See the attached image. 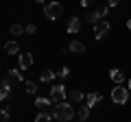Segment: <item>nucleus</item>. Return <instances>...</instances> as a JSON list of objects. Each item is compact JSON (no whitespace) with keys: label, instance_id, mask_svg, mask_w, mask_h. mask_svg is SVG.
I'll use <instances>...</instances> for the list:
<instances>
[{"label":"nucleus","instance_id":"f257e3e1","mask_svg":"<svg viewBox=\"0 0 131 122\" xmlns=\"http://www.w3.org/2000/svg\"><path fill=\"white\" fill-rule=\"evenodd\" d=\"M52 118L57 122H70L74 118V107L70 103H59L52 107Z\"/></svg>","mask_w":131,"mask_h":122},{"label":"nucleus","instance_id":"f03ea898","mask_svg":"<svg viewBox=\"0 0 131 122\" xmlns=\"http://www.w3.org/2000/svg\"><path fill=\"white\" fill-rule=\"evenodd\" d=\"M112 100L116 105H127V100H129V87L116 85V87L112 89Z\"/></svg>","mask_w":131,"mask_h":122},{"label":"nucleus","instance_id":"7ed1b4c3","mask_svg":"<svg viewBox=\"0 0 131 122\" xmlns=\"http://www.w3.org/2000/svg\"><path fill=\"white\" fill-rule=\"evenodd\" d=\"M61 13H63V7L59 5V2H48L46 7H44V15H46L48 20H59L61 18Z\"/></svg>","mask_w":131,"mask_h":122},{"label":"nucleus","instance_id":"20e7f679","mask_svg":"<svg viewBox=\"0 0 131 122\" xmlns=\"http://www.w3.org/2000/svg\"><path fill=\"white\" fill-rule=\"evenodd\" d=\"M66 96H68L66 85H52V87H50V96H48V98H50L55 105H59V103H66Z\"/></svg>","mask_w":131,"mask_h":122},{"label":"nucleus","instance_id":"39448f33","mask_svg":"<svg viewBox=\"0 0 131 122\" xmlns=\"http://www.w3.org/2000/svg\"><path fill=\"white\" fill-rule=\"evenodd\" d=\"M109 31H112V26H109L107 20H101L98 24H94V37H96V39H103Z\"/></svg>","mask_w":131,"mask_h":122},{"label":"nucleus","instance_id":"423d86ee","mask_svg":"<svg viewBox=\"0 0 131 122\" xmlns=\"http://www.w3.org/2000/svg\"><path fill=\"white\" fill-rule=\"evenodd\" d=\"M18 66H20V70H28L33 66V55L31 52H20L18 55Z\"/></svg>","mask_w":131,"mask_h":122},{"label":"nucleus","instance_id":"0eeeda50","mask_svg":"<svg viewBox=\"0 0 131 122\" xmlns=\"http://www.w3.org/2000/svg\"><path fill=\"white\" fill-rule=\"evenodd\" d=\"M5 83H9V85H18V83H22V72L20 70H9L5 74Z\"/></svg>","mask_w":131,"mask_h":122},{"label":"nucleus","instance_id":"6e6552de","mask_svg":"<svg viewBox=\"0 0 131 122\" xmlns=\"http://www.w3.org/2000/svg\"><path fill=\"white\" fill-rule=\"evenodd\" d=\"M101 100H103V94H98V92H90V94L85 96V105H88L90 109H92V107H96V105L101 103Z\"/></svg>","mask_w":131,"mask_h":122},{"label":"nucleus","instance_id":"1a4fd4ad","mask_svg":"<svg viewBox=\"0 0 131 122\" xmlns=\"http://www.w3.org/2000/svg\"><path fill=\"white\" fill-rule=\"evenodd\" d=\"M66 31H68V33L70 35H77L81 31V18H70V22H68V26H66Z\"/></svg>","mask_w":131,"mask_h":122},{"label":"nucleus","instance_id":"9d476101","mask_svg":"<svg viewBox=\"0 0 131 122\" xmlns=\"http://www.w3.org/2000/svg\"><path fill=\"white\" fill-rule=\"evenodd\" d=\"M68 50L74 52V55H83V52H85V44L79 42V39H72V42L68 44Z\"/></svg>","mask_w":131,"mask_h":122},{"label":"nucleus","instance_id":"9b49d317","mask_svg":"<svg viewBox=\"0 0 131 122\" xmlns=\"http://www.w3.org/2000/svg\"><path fill=\"white\" fill-rule=\"evenodd\" d=\"M109 79H112L116 85H122V81H125V74H122L120 70H116V68H114V70H109Z\"/></svg>","mask_w":131,"mask_h":122},{"label":"nucleus","instance_id":"f8f14e48","mask_svg":"<svg viewBox=\"0 0 131 122\" xmlns=\"http://www.w3.org/2000/svg\"><path fill=\"white\" fill-rule=\"evenodd\" d=\"M35 105H37L39 111H46V109L50 107V105H55V103H52L50 98H37V100H35Z\"/></svg>","mask_w":131,"mask_h":122},{"label":"nucleus","instance_id":"ddd939ff","mask_svg":"<svg viewBox=\"0 0 131 122\" xmlns=\"http://www.w3.org/2000/svg\"><path fill=\"white\" fill-rule=\"evenodd\" d=\"M9 96H11V85L2 81V85H0V100H7Z\"/></svg>","mask_w":131,"mask_h":122},{"label":"nucleus","instance_id":"4468645a","mask_svg":"<svg viewBox=\"0 0 131 122\" xmlns=\"http://www.w3.org/2000/svg\"><path fill=\"white\" fill-rule=\"evenodd\" d=\"M68 98H70V103H81L85 96H83V92H79V89H72L70 94H68Z\"/></svg>","mask_w":131,"mask_h":122},{"label":"nucleus","instance_id":"2eb2a0df","mask_svg":"<svg viewBox=\"0 0 131 122\" xmlns=\"http://www.w3.org/2000/svg\"><path fill=\"white\" fill-rule=\"evenodd\" d=\"M85 18H88L90 24H98L101 20H103V15H101V11H92V13H88Z\"/></svg>","mask_w":131,"mask_h":122},{"label":"nucleus","instance_id":"dca6fc26","mask_svg":"<svg viewBox=\"0 0 131 122\" xmlns=\"http://www.w3.org/2000/svg\"><path fill=\"white\" fill-rule=\"evenodd\" d=\"M5 50L9 52V55H15V52H20V46H18V42H7L5 44Z\"/></svg>","mask_w":131,"mask_h":122},{"label":"nucleus","instance_id":"f3484780","mask_svg":"<svg viewBox=\"0 0 131 122\" xmlns=\"http://www.w3.org/2000/svg\"><path fill=\"white\" fill-rule=\"evenodd\" d=\"M9 33L11 35H22V33H26V26H22V24H11Z\"/></svg>","mask_w":131,"mask_h":122},{"label":"nucleus","instance_id":"a211bd4d","mask_svg":"<svg viewBox=\"0 0 131 122\" xmlns=\"http://www.w3.org/2000/svg\"><path fill=\"white\" fill-rule=\"evenodd\" d=\"M88 116H90V107H88V105H81V107H79V120L85 122Z\"/></svg>","mask_w":131,"mask_h":122},{"label":"nucleus","instance_id":"6ab92c4d","mask_svg":"<svg viewBox=\"0 0 131 122\" xmlns=\"http://www.w3.org/2000/svg\"><path fill=\"white\" fill-rule=\"evenodd\" d=\"M50 120H52V113L48 111H39L37 118H35V122H50Z\"/></svg>","mask_w":131,"mask_h":122},{"label":"nucleus","instance_id":"aec40b11","mask_svg":"<svg viewBox=\"0 0 131 122\" xmlns=\"http://www.w3.org/2000/svg\"><path fill=\"white\" fill-rule=\"evenodd\" d=\"M24 89H26V94H35L37 92V85L33 83V81H24Z\"/></svg>","mask_w":131,"mask_h":122},{"label":"nucleus","instance_id":"412c9836","mask_svg":"<svg viewBox=\"0 0 131 122\" xmlns=\"http://www.w3.org/2000/svg\"><path fill=\"white\" fill-rule=\"evenodd\" d=\"M52 79H55V72L52 70H46L42 74V83H52Z\"/></svg>","mask_w":131,"mask_h":122},{"label":"nucleus","instance_id":"4be33fe9","mask_svg":"<svg viewBox=\"0 0 131 122\" xmlns=\"http://www.w3.org/2000/svg\"><path fill=\"white\" fill-rule=\"evenodd\" d=\"M9 118H11V111L9 109H0V122H9Z\"/></svg>","mask_w":131,"mask_h":122},{"label":"nucleus","instance_id":"5701e85b","mask_svg":"<svg viewBox=\"0 0 131 122\" xmlns=\"http://www.w3.org/2000/svg\"><path fill=\"white\" fill-rule=\"evenodd\" d=\"M57 74H59V79H68V76H70V68H61Z\"/></svg>","mask_w":131,"mask_h":122},{"label":"nucleus","instance_id":"b1692460","mask_svg":"<svg viewBox=\"0 0 131 122\" xmlns=\"http://www.w3.org/2000/svg\"><path fill=\"white\" fill-rule=\"evenodd\" d=\"M26 33H28V35L37 33V26H35V24H26Z\"/></svg>","mask_w":131,"mask_h":122},{"label":"nucleus","instance_id":"393cba45","mask_svg":"<svg viewBox=\"0 0 131 122\" xmlns=\"http://www.w3.org/2000/svg\"><path fill=\"white\" fill-rule=\"evenodd\" d=\"M98 11H101V15H103V18H105V15H107V13H109V7H107V5H105V7H101V9H98Z\"/></svg>","mask_w":131,"mask_h":122},{"label":"nucleus","instance_id":"a878e982","mask_svg":"<svg viewBox=\"0 0 131 122\" xmlns=\"http://www.w3.org/2000/svg\"><path fill=\"white\" fill-rule=\"evenodd\" d=\"M118 2H120V0H107V7H109V9H112V7H116Z\"/></svg>","mask_w":131,"mask_h":122},{"label":"nucleus","instance_id":"bb28decb","mask_svg":"<svg viewBox=\"0 0 131 122\" xmlns=\"http://www.w3.org/2000/svg\"><path fill=\"white\" fill-rule=\"evenodd\" d=\"M92 2H94V0H81V5H83V7H90Z\"/></svg>","mask_w":131,"mask_h":122},{"label":"nucleus","instance_id":"cd10ccee","mask_svg":"<svg viewBox=\"0 0 131 122\" xmlns=\"http://www.w3.org/2000/svg\"><path fill=\"white\" fill-rule=\"evenodd\" d=\"M127 28H129V31H131V20H129V22H127Z\"/></svg>","mask_w":131,"mask_h":122},{"label":"nucleus","instance_id":"c85d7f7f","mask_svg":"<svg viewBox=\"0 0 131 122\" xmlns=\"http://www.w3.org/2000/svg\"><path fill=\"white\" fill-rule=\"evenodd\" d=\"M35 2H39V5H42V2H44V0H35Z\"/></svg>","mask_w":131,"mask_h":122},{"label":"nucleus","instance_id":"c756f323","mask_svg":"<svg viewBox=\"0 0 131 122\" xmlns=\"http://www.w3.org/2000/svg\"><path fill=\"white\" fill-rule=\"evenodd\" d=\"M129 92H131V81H129Z\"/></svg>","mask_w":131,"mask_h":122}]
</instances>
